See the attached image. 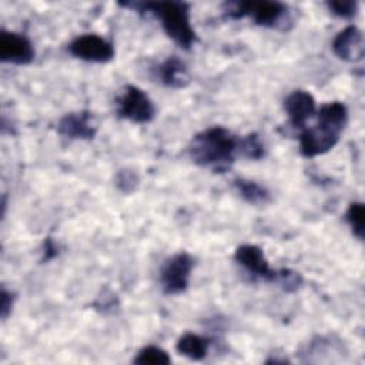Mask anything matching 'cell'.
<instances>
[{"instance_id": "6da1fadb", "label": "cell", "mask_w": 365, "mask_h": 365, "mask_svg": "<svg viewBox=\"0 0 365 365\" xmlns=\"http://www.w3.org/2000/svg\"><path fill=\"white\" fill-rule=\"evenodd\" d=\"M348 110L341 101L325 103L317 111L314 127L304 128L299 134V151L304 157L312 158L332 150L346 125Z\"/></svg>"}, {"instance_id": "7a4b0ae2", "label": "cell", "mask_w": 365, "mask_h": 365, "mask_svg": "<svg viewBox=\"0 0 365 365\" xmlns=\"http://www.w3.org/2000/svg\"><path fill=\"white\" fill-rule=\"evenodd\" d=\"M188 154L197 165L222 173L235 161L238 137L221 125L205 128L192 137Z\"/></svg>"}, {"instance_id": "3957f363", "label": "cell", "mask_w": 365, "mask_h": 365, "mask_svg": "<svg viewBox=\"0 0 365 365\" xmlns=\"http://www.w3.org/2000/svg\"><path fill=\"white\" fill-rule=\"evenodd\" d=\"M124 7H133L138 13H150L157 17L165 34L180 47L188 50L195 41L197 34L191 26L190 4L184 1H144L121 3Z\"/></svg>"}, {"instance_id": "277c9868", "label": "cell", "mask_w": 365, "mask_h": 365, "mask_svg": "<svg viewBox=\"0 0 365 365\" xmlns=\"http://www.w3.org/2000/svg\"><path fill=\"white\" fill-rule=\"evenodd\" d=\"M222 7L228 19L250 17L257 26L268 29H287L291 23L288 6L279 1H228Z\"/></svg>"}, {"instance_id": "5b68a950", "label": "cell", "mask_w": 365, "mask_h": 365, "mask_svg": "<svg viewBox=\"0 0 365 365\" xmlns=\"http://www.w3.org/2000/svg\"><path fill=\"white\" fill-rule=\"evenodd\" d=\"M115 111L120 118L135 124L150 123L155 115L151 98L137 86L128 84L123 88L115 100Z\"/></svg>"}, {"instance_id": "8992f818", "label": "cell", "mask_w": 365, "mask_h": 365, "mask_svg": "<svg viewBox=\"0 0 365 365\" xmlns=\"http://www.w3.org/2000/svg\"><path fill=\"white\" fill-rule=\"evenodd\" d=\"M194 259L188 252H177L167 258L160 271L161 288L167 295L182 294L190 284Z\"/></svg>"}, {"instance_id": "52a82bcc", "label": "cell", "mask_w": 365, "mask_h": 365, "mask_svg": "<svg viewBox=\"0 0 365 365\" xmlns=\"http://www.w3.org/2000/svg\"><path fill=\"white\" fill-rule=\"evenodd\" d=\"M68 53L76 58L90 63H107L114 57V46L104 37L86 33L77 36L68 44Z\"/></svg>"}, {"instance_id": "ba28073f", "label": "cell", "mask_w": 365, "mask_h": 365, "mask_svg": "<svg viewBox=\"0 0 365 365\" xmlns=\"http://www.w3.org/2000/svg\"><path fill=\"white\" fill-rule=\"evenodd\" d=\"M36 51L31 41L16 31H0V60L17 66L30 64L34 60Z\"/></svg>"}, {"instance_id": "9c48e42d", "label": "cell", "mask_w": 365, "mask_h": 365, "mask_svg": "<svg viewBox=\"0 0 365 365\" xmlns=\"http://www.w3.org/2000/svg\"><path fill=\"white\" fill-rule=\"evenodd\" d=\"M234 259L247 269L251 275L262 278L264 281H277L278 271L272 269L265 258L264 251L254 244H242L234 252Z\"/></svg>"}, {"instance_id": "30bf717a", "label": "cell", "mask_w": 365, "mask_h": 365, "mask_svg": "<svg viewBox=\"0 0 365 365\" xmlns=\"http://www.w3.org/2000/svg\"><path fill=\"white\" fill-rule=\"evenodd\" d=\"M332 50L335 56L344 61H348V63L361 61L365 53L362 31L354 24L345 27L335 36L332 41Z\"/></svg>"}, {"instance_id": "8fae6325", "label": "cell", "mask_w": 365, "mask_h": 365, "mask_svg": "<svg viewBox=\"0 0 365 365\" xmlns=\"http://www.w3.org/2000/svg\"><path fill=\"white\" fill-rule=\"evenodd\" d=\"M284 110L294 128H304L305 123L317 113L315 98L305 90H294L284 100Z\"/></svg>"}, {"instance_id": "7c38bea8", "label": "cell", "mask_w": 365, "mask_h": 365, "mask_svg": "<svg viewBox=\"0 0 365 365\" xmlns=\"http://www.w3.org/2000/svg\"><path fill=\"white\" fill-rule=\"evenodd\" d=\"M57 133L70 140H91L96 135V127L88 111H77L60 118Z\"/></svg>"}, {"instance_id": "4fadbf2b", "label": "cell", "mask_w": 365, "mask_h": 365, "mask_svg": "<svg viewBox=\"0 0 365 365\" xmlns=\"http://www.w3.org/2000/svg\"><path fill=\"white\" fill-rule=\"evenodd\" d=\"M154 71L155 78L170 88H182L190 83L187 66L177 56L167 57L161 64L155 67Z\"/></svg>"}, {"instance_id": "5bb4252c", "label": "cell", "mask_w": 365, "mask_h": 365, "mask_svg": "<svg viewBox=\"0 0 365 365\" xmlns=\"http://www.w3.org/2000/svg\"><path fill=\"white\" fill-rule=\"evenodd\" d=\"M234 188L240 194V197L247 201L248 204L252 205H265L269 202L271 195L269 191L261 185L259 182L254 180H247V178H235L234 181Z\"/></svg>"}, {"instance_id": "9a60e30c", "label": "cell", "mask_w": 365, "mask_h": 365, "mask_svg": "<svg viewBox=\"0 0 365 365\" xmlns=\"http://www.w3.org/2000/svg\"><path fill=\"white\" fill-rule=\"evenodd\" d=\"M208 348H210V339L192 332H187L181 335L175 344V349L178 351V354L192 361L202 359L207 355Z\"/></svg>"}, {"instance_id": "2e32d148", "label": "cell", "mask_w": 365, "mask_h": 365, "mask_svg": "<svg viewBox=\"0 0 365 365\" xmlns=\"http://www.w3.org/2000/svg\"><path fill=\"white\" fill-rule=\"evenodd\" d=\"M171 362L170 355L163 348L155 345H147L138 351L134 358V364L138 365H168Z\"/></svg>"}, {"instance_id": "e0dca14e", "label": "cell", "mask_w": 365, "mask_h": 365, "mask_svg": "<svg viewBox=\"0 0 365 365\" xmlns=\"http://www.w3.org/2000/svg\"><path fill=\"white\" fill-rule=\"evenodd\" d=\"M238 154L250 160H261L265 154V148L258 134L250 133L245 137L238 138Z\"/></svg>"}, {"instance_id": "ac0fdd59", "label": "cell", "mask_w": 365, "mask_h": 365, "mask_svg": "<svg viewBox=\"0 0 365 365\" xmlns=\"http://www.w3.org/2000/svg\"><path fill=\"white\" fill-rule=\"evenodd\" d=\"M346 222L352 231V234L362 241L364 240V218H365V207L362 202H351L346 214Z\"/></svg>"}, {"instance_id": "d6986e66", "label": "cell", "mask_w": 365, "mask_h": 365, "mask_svg": "<svg viewBox=\"0 0 365 365\" xmlns=\"http://www.w3.org/2000/svg\"><path fill=\"white\" fill-rule=\"evenodd\" d=\"M115 185L120 191L125 192V194H130L133 192L137 185H138V175L134 170H130V168H123L120 170L117 174H115Z\"/></svg>"}, {"instance_id": "ffe728a7", "label": "cell", "mask_w": 365, "mask_h": 365, "mask_svg": "<svg viewBox=\"0 0 365 365\" xmlns=\"http://www.w3.org/2000/svg\"><path fill=\"white\" fill-rule=\"evenodd\" d=\"M328 10L341 19H352L358 11V3L352 0H344V1H328L327 3Z\"/></svg>"}, {"instance_id": "44dd1931", "label": "cell", "mask_w": 365, "mask_h": 365, "mask_svg": "<svg viewBox=\"0 0 365 365\" xmlns=\"http://www.w3.org/2000/svg\"><path fill=\"white\" fill-rule=\"evenodd\" d=\"M275 282H278L284 291L294 292L301 287L302 277L292 269H279Z\"/></svg>"}, {"instance_id": "7402d4cb", "label": "cell", "mask_w": 365, "mask_h": 365, "mask_svg": "<svg viewBox=\"0 0 365 365\" xmlns=\"http://www.w3.org/2000/svg\"><path fill=\"white\" fill-rule=\"evenodd\" d=\"M14 297L11 295L10 291H7L4 287L1 288V297H0V311H1V318L6 319L9 314L11 312Z\"/></svg>"}, {"instance_id": "603a6c76", "label": "cell", "mask_w": 365, "mask_h": 365, "mask_svg": "<svg viewBox=\"0 0 365 365\" xmlns=\"http://www.w3.org/2000/svg\"><path fill=\"white\" fill-rule=\"evenodd\" d=\"M43 254H44V257H43L44 261H50L51 258H54L57 255V245L54 244V241L51 238H47L44 241V252Z\"/></svg>"}]
</instances>
